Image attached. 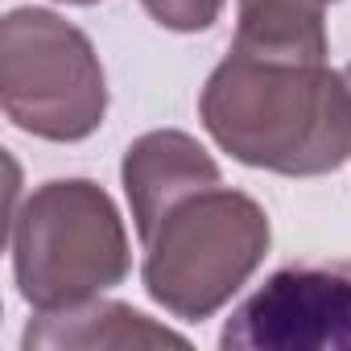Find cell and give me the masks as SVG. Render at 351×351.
<instances>
[{
	"label": "cell",
	"mask_w": 351,
	"mask_h": 351,
	"mask_svg": "<svg viewBox=\"0 0 351 351\" xmlns=\"http://www.w3.org/2000/svg\"><path fill=\"white\" fill-rule=\"evenodd\" d=\"M310 5H318V9H326V5H335V0H310Z\"/></svg>",
	"instance_id": "cell-11"
},
{
	"label": "cell",
	"mask_w": 351,
	"mask_h": 351,
	"mask_svg": "<svg viewBox=\"0 0 351 351\" xmlns=\"http://www.w3.org/2000/svg\"><path fill=\"white\" fill-rule=\"evenodd\" d=\"M58 5H83L87 9V5H99V0H58Z\"/></svg>",
	"instance_id": "cell-9"
},
{
	"label": "cell",
	"mask_w": 351,
	"mask_h": 351,
	"mask_svg": "<svg viewBox=\"0 0 351 351\" xmlns=\"http://www.w3.org/2000/svg\"><path fill=\"white\" fill-rule=\"evenodd\" d=\"M223 351H351V261L285 265L244 298L219 335Z\"/></svg>",
	"instance_id": "cell-5"
},
{
	"label": "cell",
	"mask_w": 351,
	"mask_h": 351,
	"mask_svg": "<svg viewBox=\"0 0 351 351\" xmlns=\"http://www.w3.org/2000/svg\"><path fill=\"white\" fill-rule=\"evenodd\" d=\"M273 223L265 207L232 186H207L178 207L141 240L145 293L182 322L219 314L265 265Z\"/></svg>",
	"instance_id": "cell-2"
},
{
	"label": "cell",
	"mask_w": 351,
	"mask_h": 351,
	"mask_svg": "<svg viewBox=\"0 0 351 351\" xmlns=\"http://www.w3.org/2000/svg\"><path fill=\"white\" fill-rule=\"evenodd\" d=\"M136 5L169 34H203L219 21L228 0H136Z\"/></svg>",
	"instance_id": "cell-8"
},
{
	"label": "cell",
	"mask_w": 351,
	"mask_h": 351,
	"mask_svg": "<svg viewBox=\"0 0 351 351\" xmlns=\"http://www.w3.org/2000/svg\"><path fill=\"white\" fill-rule=\"evenodd\" d=\"M21 347L25 351H136V347H191V339L128 302L91 298L66 310H34Z\"/></svg>",
	"instance_id": "cell-7"
},
{
	"label": "cell",
	"mask_w": 351,
	"mask_h": 351,
	"mask_svg": "<svg viewBox=\"0 0 351 351\" xmlns=\"http://www.w3.org/2000/svg\"><path fill=\"white\" fill-rule=\"evenodd\" d=\"M199 120L248 169L318 178L351 157V91L326 58H281L232 46L199 91Z\"/></svg>",
	"instance_id": "cell-1"
},
{
	"label": "cell",
	"mask_w": 351,
	"mask_h": 351,
	"mask_svg": "<svg viewBox=\"0 0 351 351\" xmlns=\"http://www.w3.org/2000/svg\"><path fill=\"white\" fill-rule=\"evenodd\" d=\"M120 182H124V195H128L136 240H145L169 207H178L182 199H191L207 186H219L223 173H219L215 157L191 132L157 128V132L136 136L124 149Z\"/></svg>",
	"instance_id": "cell-6"
},
{
	"label": "cell",
	"mask_w": 351,
	"mask_h": 351,
	"mask_svg": "<svg viewBox=\"0 0 351 351\" xmlns=\"http://www.w3.org/2000/svg\"><path fill=\"white\" fill-rule=\"evenodd\" d=\"M343 79H347V91H351V62L343 66Z\"/></svg>",
	"instance_id": "cell-10"
},
{
	"label": "cell",
	"mask_w": 351,
	"mask_h": 351,
	"mask_svg": "<svg viewBox=\"0 0 351 351\" xmlns=\"http://www.w3.org/2000/svg\"><path fill=\"white\" fill-rule=\"evenodd\" d=\"M13 277L34 310H66L116 289L132 248L112 195L91 178H50L13 211Z\"/></svg>",
	"instance_id": "cell-3"
},
{
	"label": "cell",
	"mask_w": 351,
	"mask_h": 351,
	"mask_svg": "<svg viewBox=\"0 0 351 351\" xmlns=\"http://www.w3.org/2000/svg\"><path fill=\"white\" fill-rule=\"evenodd\" d=\"M0 104L38 141L75 145L99 132L108 79L91 38L50 9H13L0 21Z\"/></svg>",
	"instance_id": "cell-4"
}]
</instances>
